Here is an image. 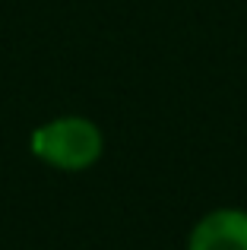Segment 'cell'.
Here are the masks:
<instances>
[{"label": "cell", "instance_id": "obj_1", "mask_svg": "<svg viewBox=\"0 0 247 250\" xmlns=\"http://www.w3.org/2000/svg\"><path fill=\"white\" fill-rule=\"evenodd\" d=\"M32 152L61 171H86L102 155V133L86 117H61L32 133Z\"/></svg>", "mask_w": 247, "mask_h": 250}, {"label": "cell", "instance_id": "obj_2", "mask_svg": "<svg viewBox=\"0 0 247 250\" xmlns=\"http://www.w3.org/2000/svg\"><path fill=\"white\" fill-rule=\"evenodd\" d=\"M190 250H247V212L216 209L190 234Z\"/></svg>", "mask_w": 247, "mask_h": 250}]
</instances>
